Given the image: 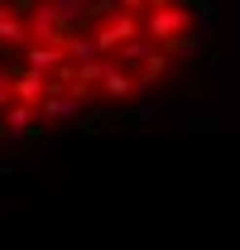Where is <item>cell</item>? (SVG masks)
Instances as JSON below:
<instances>
[{
	"instance_id": "obj_1",
	"label": "cell",
	"mask_w": 240,
	"mask_h": 250,
	"mask_svg": "<svg viewBox=\"0 0 240 250\" xmlns=\"http://www.w3.org/2000/svg\"><path fill=\"white\" fill-rule=\"evenodd\" d=\"M130 39H140V20H135V15H111L106 24L91 29V43H96L101 58H116L120 43H130Z\"/></svg>"
},
{
	"instance_id": "obj_2",
	"label": "cell",
	"mask_w": 240,
	"mask_h": 250,
	"mask_svg": "<svg viewBox=\"0 0 240 250\" xmlns=\"http://www.w3.org/2000/svg\"><path fill=\"white\" fill-rule=\"evenodd\" d=\"M182 29H192V10L178 5V0H173V5H159L149 20L140 24V34L154 39V43H163V39H173V34H182Z\"/></svg>"
},
{
	"instance_id": "obj_3",
	"label": "cell",
	"mask_w": 240,
	"mask_h": 250,
	"mask_svg": "<svg viewBox=\"0 0 240 250\" xmlns=\"http://www.w3.org/2000/svg\"><path fill=\"white\" fill-rule=\"evenodd\" d=\"M10 101L39 111V101H43V72H34V67H10Z\"/></svg>"
},
{
	"instance_id": "obj_4",
	"label": "cell",
	"mask_w": 240,
	"mask_h": 250,
	"mask_svg": "<svg viewBox=\"0 0 240 250\" xmlns=\"http://www.w3.org/2000/svg\"><path fill=\"white\" fill-rule=\"evenodd\" d=\"M202 43H207V29L192 20V29H182V34H173V39H163L159 48H163L168 58H197V53H202Z\"/></svg>"
},
{
	"instance_id": "obj_5",
	"label": "cell",
	"mask_w": 240,
	"mask_h": 250,
	"mask_svg": "<svg viewBox=\"0 0 240 250\" xmlns=\"http://www.w3.org/2000/svg\"><path fill=\"white\" fill-rule=\"evenodd\" d=\"M168 67H173V58H168L163 48H154L149 58L140 62V72H135V92H154V87L168 77Z\"/></svg>"
},
{
	"instance_id": "obj_6",
	"label": "cell",
	"mask_w": 240,
	"mask_h": 250,
	"mask_svg": "<svg viewBox=\"0 0 240 250\" xmlns=\"http://www.w3.org/2000/svg\"><path fill=\"white\" fill-rule=\"evenodd\" d=\"M96 87L106 96H120V101H125V96H135V77H130L116 58H101V82H96Z\"/></svg>"
},
{
	"instance_id": "obj_7",
	"label": "cell",
	"mask_w": 240,
	"mask_h": 250,
	"mask_svg": "<svg viewBox=\"0 0 240 250\" xmlns=\"http://www.w3.org/2000/svg\"><path fill=\"white\" fill-rule=\"evenodd\" d=\"M62 62H67V48H58V43H24V67H34V72L48 77Z\"/></svg>"
},
{
	"instance_id": "obj_8",
	"label": "cell",
	"mask_w": 240,
	"mask_h": 250,
	"mask_svg": "<svg viewBox=\"0 0 240 250\" xmlns=\"http://www.w3.org/2000/svg\"><path fill=\"white\" fill-rule=\"evenodd\" d=\"M24 43H29V24L0 5V48H24Z\"/></svg>"
},
{
	"instance_id": "obj_9",
	"label": "cell",
	"mask_w": 240,
	"mask_h": 250,
	"mask_svg": "<svg viewBox=\"0 0 240 250\" xmlns=\"http://www.w3.org/2000/svg\"><path fill=\"white\" fill-rule=\"evenodd\" d=\"M39 116L43 121H77L82 116V101H72V96H43L39 101Z\"/></svg>"
},
{
	"instance_id": "obj_10",
	"label": "cell",
	"mask_w": 240,
	"mask_h": 250,
	"mask_svg": "<svg viewBox=\"0 0 240 250\" xmlns=\"http://www.w3.org/2000/svg\"><path fill=\"white\" fill-rule=\"evenodd\" d=\"M154 48H159V43H154V39H144V34H140V39H130V43H120L116 62H130V67H140V62L149 58Z\"/></svg>"
},
{
	"instance_id": "obj_11",
	"label": "cell",
	"mask_w": 240,
	"mask_h": 250,
	"mask_svg": "<svg viewBox=\"0 0 240 250\" xmlns=\"http://www.w3.org/2000/svg\"><path fill=\"white\" fill-rule=\"evenodd\" d=\"M106 121H111L106 111H82L72 125H77V135H101V130H106Z\"/></svg>"
},
{
	"instance_id": "obj_12",
	"label": "cell",
	"mask_w": 240,
	"mask_h": 250,
	"mask_svg": "<svg viewBox=\"0 0 240 250\" xmlns=\"http://www.w3.org/2000/svg\"><path fill=\"white\" fill-rule=\"evenodd\" d=\"M5 10H10V15H20V20H29L34 10H39V0H10Z\"/></svg>"
},
{
	"instance_id": "obj_13",
	"label": "cell",
	"mask_w": 240,
	"mask_h": 250,
	"mask_svg": "<svg viewBox=\"0 0 240 250\" xmlns=\"http://www.w3.org/2000/svg\"><path fill=\"white\" fill-rule=\"evenodd\" d=\"M120 125H125V130H144V111H125V116H120Z\"/></svg>"
},
{
	"instance_id": "obj_14",
	"label": "cell",
	"mask_w": 240,
	"mask_h": 250,
	"mask_svg": "<svg viewBox=\"0 0 240 250\" xmlns=\"http://www.w3.org/2000/svg\"><path fill=\"white\" fill-rule=\"evenodd\" d=\"M187 130H202V135H211V130H216V121H211V116H187Z\"/></svg>"
},
{
	"instance_id": "obj_15",
	"label": "cell",
	"mask_w": 240,
	"mask_h": 250,
	"mask_svg": "<svg viewBox=\"0 0 240 250\" xmlns=\"http://www.w3.org/2000/svg\"><path fill=\"white\" fill-rule=\"evenodd\" d=\"M140 5H144V0H116V10H125V15H135Z\"/></svg>"
},
{
	"instance_id": "obj_16",
	"label": "cell",
	"mask_w": 240,
	"mask_h": 250,
	"mask_svg": "<svg viewBox=\"0 0 240 250\" xmlns=\"http://www.w3.org/2000/svg\"><path fill=\"white\" fill-rule=\"evenodd\" d=\"M10 106V82H0V111Z\"/></svg>"
},
{
	"instance_id": "obj_17",
	"label": "cell",
	"mask_w": 240,
	"mask_h": 250,
	"mask_svg": "<svg viewBox=\"0 0 240 250\" xmlns=\"http://www.w3.org/2000/svg\"><path fill=\"white\" fill-rule=\"evenodd\" d=\"M144 5H154V10H159V5H173V0H144Z\"/></svg>"
}]
</instances>
